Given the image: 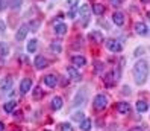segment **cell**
Here are the masks:
<instances>
[{"label": "cell", "instance_id": "obj_28", "mask_svg": "<svg viewBox=\"0 0 150 131\" xmlns=\"http://www.w3.org/2000/svg\"><path fill=\"white\" fill-rule=\"evenodd\" d=\"M50 49L53 50L55 54H61V50H62V47H61V44H59L58 41H53V43H52V44H50Z\"/></svg>", "mask_w": 150, "mask_h": 131}, {"label": "cell", "instance_id": "obj_21", "mask_svg": "<svg viewBox=\"0 0 150 131\" xmlns=\"http://www.w3.org/2000/svg\"><path fill=\"white\" fill-rule=\"evenodd\" d=\"M15 107H17V102H15V101H8V102H5L3 110H5L6 113H12Z\"/></svg>", "mask_w": 150, "mask_h": 131}, {"label": "cell", "instance_id": "obj_23", "mask_svg": "<svg viewBox=\"0 0 150 131\" xmlns=\"http://www.w3.org/2000/svg\"><path fill=\"white\" fill-rule=\"evenodd\" d=\"M137 110H138L139 113L147 111V110H149V104H147L146 101H138V102H137Z\"/></svg>", "mask_w": 150, "mask_h": 131}, {"label": "cell", "instance_id": "obj_1", "mask_svg": "<svg viewBox=\"0 0 150 131\" xmlns=\"http://www.w3.org/2000/svg\"><path fill=\"white\" fill-rule=\"evenodd\" d=\"M149 76V64L146 59H139L134 66V78L138 85H143Z\"/></svg>", "mask_w": 150, "mask_h": 131}, {"label": "cell", "instance_id": "obj_39", "mask_svg": "<svg viewBox=\"0 0 150 131\" xmlns=\"http://www.w3.org/2000/svg\"><path fill=\"white\" fill-rule=\"evenodd\" d=\"M5 130V125H3V122H0V131H3Z\"/></svg>", "mask_w": 150, "mask_h": 131}, {"label": "cell", "instance_id": "obj_2", "mask_svg": "<svg viewBox=\"0 0 150 131\" xmlns=\"http://www.w3.org/2000/svg\"><path fill=\"white\" fill-rule=\"evenodd\" d=\"M93 105H94V108L97 110V111H102V110H105L106 108V105H108V98L105 94H97L96 98H94V102H93Z\"/></svg>", "mask_w": 150, "mask_h": 131}, {"label": "cell", "instance_id": "obj_24", "mask_svg": "<svg viewBox=\"0 0 150 131\" xmlns=\"http://www.w3.org/2000/svg\"><path fill=\"white\" fill-rule=\"evenodd\" d=\"M93 12H94L96 15H102V14L105 12V6H103V5H100V3L93 5Z\"/></svg>", "mask_w": 150, "mask_h": 131}, {"label": "cell", "instance_id": "obj_26", "mask_svg": "<svg viewBox=\"0 0 150 131\" xmlns=\"http://www.w3.org/2000/svg\"><path fill=\"white\" fill-rule=\"evenodd\" d=\"M81 130H82V131H90V130H91V120L85 117V119L81 122Z\"/></svg>", "mask_w": 150, "mask_h": 131}, {"label": "cell", "instance_id": "obj_6", "mask_svg": "<svg viewBox=\"0 0 150 131\" xmlns=\"http://www.w3.org/2000/svg\"><path fill=\"white\" fill-rule=\"evenodd\" d=\"M44 84H46L47 87H50V89H53V87L58 84V76L56 75H46L44 76Z\"/></svg>", "mask_w": 150, "mask_h": 131}, {"label": "cell", "instance_id": "obj_3", "mask_svg": "<svg viewBox=\"0 0 150 131\" xmlns=\"http://www.w3.org/2000/svg\"><path fill=\"white\" fill-rule=\"evenodd\" d=\"M85 102H86V89L77 90V93L74 96V101H73V107H81Z\"/></svg>", "mask_w": 150, "mask_h": 131}, {"label": "cell", "instance_id": "obj_32", "mask_svg": "<svg viewBox=\"0 0 150 131\" xmlns=\"http://www.w3.org/2000/svg\"><path fill=\"white\" fill-rule=\"evenodd\" d=\"M100 70H103V64H100L99 61H96V73H100Z\"/></svg>", "mask_w": 150, "mask_h": 131}, {"label": "cell", "instance_id": "obj_5", "mask_svg": "<svg viewBox=\"0 0 150 131\" xmlns=\"http://www.w3.org/2000/svg\"><path fill=\"white\" fill-rule=\"evenodd\" d=\"M12 84H14V79L11 76L5 78V79L0 82V90H2V93H8L11 89H12Z\"/></svg>", "mask_w": 150, "mask_h": 131}, {"label": "cell", "instance_id": "obj_4", "mask_svg": "<svg viewBox=\"0 0 150 131\" xmlns=\"http://www.w3.org/2000/svg\"><path fill=\"white\" fill-rule=\"evenodd\" d=\"M29 32V26L28 24H21L18 29H17V34H15V40L17 41H23L26 38V35H28Z\"/></svg>", "mask_w": 150, "mask_h": 131}, {"label": "cell", "instance_id": "obj_17", "mask_svg": "<svg viewBox=\"0 0 150 131\" xmlns=\"http://www.w3.org/2000/svg\"><path fill=\"white\" fill-rule=\"evenodd\" d=\"M135 32L138 34V35H146V34H147V26H146L144 23L138 21V23L135 24Z\"/></svg>", "mask_w": 150, "mask_h": 131}, {"label": "cell", "instance_id": "obj_36", "mask_svg": "<svg viewBox=\"0 0 150 131\" xmlns=\"http://www.w3.org/2000/svg\"><path fill=\"white\" fill-rule=\"evenodd\" d=\"M111 5L117 8V6H120V5H121V0H111Z\"/></svg>", "mask_w": 150, "mask_h": 131}, {"label": "cell", "instance_id": "obj_11", "mask_svg": "<svg viewBox=\"0 0 150 131\" xmlns=\"http://www.w3.org/2000/svg\"><path fill=\"white\" fill-rule=\"evenodd\" d=\"M71 63H73L74 67H82V66L86 64V59L82 55H73L71 57Z\"/></svg>", "mask_w": 150, "mask_h": 131}, {"label": "cell", "instance_id": "obj_20", "mask_svg": "<svg viewBox=\"0 0 150 131\" xmlns=\"http://www.w3.org/2000/svg\"><path fill=\"white\" fill-rule=\"evenodd\" d=\"M90 38H91L93 41H96V43H102V41L105 40L103 34H102V32H97V31H94V32L90 34Z\"/></svg>", "mask_w": 150, "mask_h": 131}, {"label": "cell", "instance_id": "obj_12", "mask_svg": "<svg viewBox=\"0 0 150 131\" xmlns=\"http://www.w3.org/2000/svg\"><path fill=\"white\" fill-rule=\"evenodd\" d=\"M117 110H118L120 115H129V113H130V105H129V102H118Z\"/></svg>", "mask_w": 150, "mask_h": 131}, {"label": "cell", "instance_id": "obj_10", "mask_svg": "<svg viewBox=\"0 0 150 131\" xmlns=\"http://www.w3.org/2000/svg\"><path fill=\"white\" fill-rule=\"evenodd\" d=\"M106 46H108V49L111 50V52H121V44L117 41V40H108L106 41Z\"/></svg>", "mask_w": 150, "mask_h": 131}, {"label": "cell", "instance_id": "obj_22", "mask_svg": "<svg viewBox=\"0 0 150 131\" xmlns=\"http://www.w3.org/2000/svg\"><path fill=\"white\" fill-rule=\"evenodd\" d=\"M37 47H38V41L37 40H29V43H28V52L29 54H33L35 50H37Z\"/></svg>", "mask_w": 150, "mask_h": 131}, {"label": "cell", "instance_id": "obj_35", "mask_svg": "<svg viewBox=\"0 0 150 131\" xmlns=\"http://www.w3.org/2000/svg\"><path fill=\"white\" fill-rule=\"evenodd\" d=\"M5 31H6V24L3 20H0V34H3Z\"/></svg>", "mask_w": 150, "mask_h": 131}, {"label": "cell", "instance_id": "obj_13", "mask_svg": "<svg viewBox=\"0 0 150 131\" xmlns=\"http://www.w3.org/2000/svg\"><path fill=\"white\" fill-rule=\"evenodd\" d=\"M103 81H105V84H106L108 87H112V85H115V82H117V79H115V75H114V72H111V73H108L106 76L103 78Z\"/></svg>", "mask_w": 150, "mask_h": 131}, {"label": "cell", "instance_id": "obj_34", "mask_svg": "<svg viewBox=\"0 0 150 131\" xmlns=\"http://www.w3.org/2000/svg\"><path fill=\"white\" fill-rule=\"evenodd\" d=\"M6 5H8V0H0V12H2V11H5Z\"/></svg>", "mask_w": 150, "mask_h": 131}, {"label": "cell", "instance_id": "obj_31", "mask_svg": "<svg viewBox=\"0 0 150 131\" xmlns=\"http://www.w3.org/2000/svg\"><path fill=\"white\" fill-rule=\"evenodd\" d=\"M61 131H73V127L70 124H62L61 125Z\"/></svg>", "mask_w": 150, "mask_h": 131}, {"label": "cell", "instance_id": "obj_19", "mask_svg": "<svg viewBox=\"0 0 150 131\" xmlns=\"http://www.w3.org/2000/svg\"><path fill=\"white\" fill-rule=\"evenodd\" d=\"M52 108L53 110L62 108V98H61V96H55V98L52 99Z\"/></svg>", "mask_w": 150, "mask_h": 131}, {"label": "cell", "instance_id": "obj_30", "mask_svg": "<svg viewBox=\"0 0 150 131\" xmlns=\"http://www.w3.org/2000/svg\"><path fill=\"white\" fill-rule=\"evenodd\" d=\"M42 90H41V87H37V89L33 90V98L35 99H40V98H42Z\"/></svg>", "mask_w": 150, "mask_h": 131}, {"label": "cell", "instance_id": "obj_15", "mask_svg": "<svg viewBox=\"0 0 150 131\" xmlns=\"http://www.w3.org/2000/svg\"><path fill=\"white\" fill-rule=\"evenodd\" d=\"M67 32V24L65 23H56L55 24V34L56 35H65Z\"/></svg>", "mask_w": 150, "mask_h": 131}, {"label": "cell", "instance_id": "obj_7", "mask_svg": "<svg viewBox=\"0 0 150 131\" xmlns=\"http://www.w3.org/2000/svg\"><path fill=\"white\" fill-rule=\"evenodd\" d=\"M47 66H49V61L46 59V57L38 55L37 58H35V67H37L38 70H42V69H46Z\"/></svg>", "mask_w": 150, "mask_h": 131}, {"label": "cell", "instance_id": "obj_33", "mask_svg": "<svg viewBox=\"0 0 150 131\" xmlns=\"http://www.w3.org/2000/svg\"><path fill=\"white\" fill-rule=\"evenodd\" d=\"M77 3H79V0H67V5H68L70 8H74Z\"/></svg>", "mask_w": 150, "mask_h": 131}, {"label": "cell", "instance_id": "obj_40", "mask_svg": "<svg viewBox=\"0 0 150 131\" xmlns=\"http://www.w3.org/2000/svg\"><path fill=\"white\" fill-rule=\"evenodd\" d=\"M141 2H149V0H141Z\"/></svg>", "mask_w": 150, "mask_h": 131}, {"label": "cell", "instance_id": "obj_9", "mask_svg": "<svg viewBox=\"0 0 150 131\" xmlns=\"http://www.w3.org/2000/svg\"><path fill=\"white\" fill-rule=\"evenodd\" d=\"M30 89H32V79L30 78H24V79L21 81V84H20V92L23 94H26Z\"/></svg>", "mask_w": 150, "mask_h": 131}, {"label": "cell", "instance_id": "obj_27", "mask_svg": "<svg viewBox=\"0 0 150 131\" xmlns=\"http://www.w3.org/2000/svg\"><path fill=\"white\" fill-rule=\"evenodd\" d=\"M29 31H32V32H37L38 31V28L41 26V21H38V20H33V21H29Z\"/></svg>", "mask_w": 150, "mask_h": 131}, {"label": "cell", "instance_id": "obj_16", "mask_svg": "<svg viewBox=\"0 0 150 131\" xmlns=\"http://www.w3.org/2000/svg\"><path fill=\"white\" fill-rule=\"evenodd\" d=\"M79 14H81V17L83 20H88V19H90V6H88V5H82L81 8H79Z\"/></svg>", "mask_w": 150, "mask_h": 131}, {"label": "cell", "instance_id": "obj_29", "mask_svg": "<svg viewBox=\"0 0 150 131\" xmlns=\"http://www.w3.org/2000/svg\"><path fill=\"white\" fill-rule=\"evenodd\" d=\"M9 5H11L12 9H20V6H21V0H11Z\"/></svg>", "mask_w": 150, "mask_h": 131}, {"label": "cell", "instance_id": "obj_8", "mask_svg": "<svg viewBox=\"0 0 150 131\" xmlns=\"http://www.w3.org/2000/svg\"><path fill=\"white\" fill-rule=\"evenodd\" d=\"M67 73H68L70 78H71V79H74V81H81V79H82V75L77 72V69H76L74 66L67 67Z\"/></svg>", "mask_w": 150, "mask_h": 131}, {"label": "cell", "instance_id": "obj_25", "mask_svg": "<svg viewBox=\"0 0 150 131\" xmlns=\"http://www.w3.org/2000/svg\"><path fill=\"white\" fill-rule=\"evenodd\" d=\"M71 119L76 120V122H82L85 119V113L83 111H74L73 115H71Z\"/></svg>", "mask_w": 150, "mask_h": 131}, {"label": "cell", "instance_id": "obj_37", "mask_svg": "<svg viewBox=\"0 0 150 131\" xmlns=\"http://www.w3.org/2000/svg\"><path fill=\"white\" fill-rule=\"evenodd\" d=\"M129 131H143V128H141V127H132Z\"/></svg>", "mask_w": 150, "mask_h": 131}, {"label": "cell", "instance_id": "obj_18", "mask_svg": "<svg viewBox=\"0 0 150 131\" xmlns=\"http://www.w3.org/2000/svg\"><path fill=\"white\" fill-rule=\"evenodd\" d=\"M112 21L115 23L117 26H121L123 23H125V15H123L121 12H114V15H112Z\"/></svg>", "mask_w": 150, "mask_h": 131}, {"label": "cell", "instance_id": "obj_14", "mask_svg": "<svg viewBox=\"0 0 150 131\" xmlns=\"http://www.w3.org/2000/svg\"><path fill=\"white\" fill-rule=\"evenodd\" d=\"M9 55V44L5 41H0V58H5Z\"/></svg>", "mask_w": 150, "mask_h": 131}, {"label": "cell", "instance_id": "obj_38", "mask_svg": "<svg viewBox=\"0 0 150 131\" xmlns=\"http://www.w3.org/2000/svg\"><path fill=\"white\" fill-rule=\"evenodd\" d=\"M129 90H130L129 87H123V94H129V93H130Z\"/></svg>", "mask_w": 150, "mask_h": 131}]
</instances>
